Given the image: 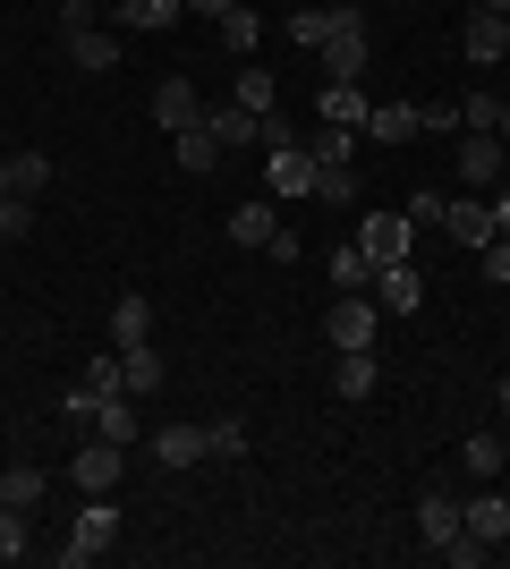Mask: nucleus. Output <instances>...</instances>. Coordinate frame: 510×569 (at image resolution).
Returning a JSON list of instances; mask_svg holds the SVG:
<instances>
[{
  "instance_id": "3",
  "label": "nucleus",
  "mask_w": 510,
  "mask_h": 569,
  "mask_svg": "<svg viewBox=\"0 0 510 569\" xmlns=\"http://www.w3.org/2000/svg\"><path fill=\"white\" fill-rule=\"evenodd\" d=\"M323 340H332V349H374V340H383V307H374V289H358V298H332V315H323Z\"/></svg>"
},
{
  "instance_id": "2",
  "label": "nucleus",
  "mask_w": 510,
  "mask_h": 569,
  "mask_svg": "<svg viewBox=\"0 0 510 569\" xmlns=\"http://www.w3.org/2000/svg\"><path fill=\"white\" fill-rule=\"evenodd\" d=\"M111 545H120V510H111V493H94L86 510H77V527H69V545H60V561L86 569V561H102Z\"/></svg>"
},
{
  "instance_id": "4",
  "label": "nucleus",
  "mask_w": 510,
  "mask_h": 569,
  "mask_svg": "<svg viewBox=\"0 0 510 569\" xmlns=\"http://www.w3.org/2000/svg\"><path fill=\"white\" fill-rule=\"evenodd\" d=\"M264 179L281 204H298V196H316V144L290 137V144H264Z\"/></svg>"
},
{
  "instance_id": "46",
  "label": "nucleus",
  "mask_w": 510,
  "mask_h": 569,
  "mask_svg": "<svg viewBox=\"0 0 510 569\" xmlns=\"http://www.w3.org/2000/svg\"><path fill=\"white\" fill-rule=\"evenodd\" d=\"M230 9H239V0H188V18H213V26L230 18Z\"/></svg>"
},
{
  "instance_id": "27",
  "label": "nucleus",
  "mask_w": 510,
  "mask_h": 569,
  "mask_svg": "<svg viewBox=\"0 0 510 569\" xmlns=\"http://www.w3.org/2000/svg\"><path fill=\"white\" fill-rule=\"evenodd\" d=\"M43 485H51V476L26 468V459H18V468H0V501H9V510H34V501H43Z\"/></svg>"
},
{
  "instance_id": "16",
  "label": "nucleus",
  "mask_w": 510,
  "mask_h": 569,
  "mask_svg": "<svg viewBox=\"0 0 510 569\" xmlns=\"http://www.w3.org/2000/svg\"><path fill=\"white\" fill-rule=\"evenodd\" d=\"M442 238H451V247H468V256H477V247H493V204H451V213H442Z\"/></svg>"
},
{
  "instance_id": "32",
  "label": "nucleus",
  "mask_w": 510,
  "mask_h": 569,
  "mask_svg": "<svg viewBox=\"0 0 510 569\" xmlns=\"http://www.w3.org/2000/svg\"><path fill=\"white\" fill-rule=\"evenodd\" d=\"M34 510H9V501H0V561H26V552H34Z\"/></svg>"
},
{
  "instance_id": "22",
  "label": "nucleus",
  "mask_w": 510,
  "mask_h": 569,
  "mask_svg": "<svg viewBox=\"0 0 510 569\" xmlns=\"http://www.w3.org/2000/svg\"><path fill=\"white\" fill-rule=\"evenodd\" d=\"M153 459H162V468H196V459H213V451H204V426H162V433H153Z\"/></svg>"
},
{
  "instance_id": "6",
  "label": "nucleus",
  "mask_w": 510,
  "mask_h": 569,
  "mask_svg": "<svg viewBox=\"0 0 510 569\" xmlns=\"http://www.w3.org/2000/svg\"><path fill=\"white\" fill-rule=\"evenodd\" d=\"M460 60H468V69H493V60H510V18H493V9H468V18H460Z\"/></svg>"
},
{
  "instance_id": "47",
  "label": "nucleus",
  "mask_w": 510,
  "mask_h": 569,
  "mask_svg": "<svg viewBox=\"0 0 510 569\" xmlns=\"http://www.w3.org/2000/svg\"><path fill=\"white\" fill-rule=\"evenodd\" d=\"M493 230H502V238H510V188H502V196H493Z\"/></svg>"
},
{
  "instance_id": "23",
  "label": "nucleus",
  "mask_w": 510,
  "mask_h": 569,
  "mask_svg": "<svg viewBox=\"0 0 510 569\" xmlns=\"http://www.w3.org/2000/svg\"><path fill=\"white\" fill-rule=\"evenodd\" d=\"M170 153H179V170H188V179H204V170L221 162V144H213V128H204V119H196V128H179V137H170Z\"/></svg>"
},
{
  "instance_id": "24",
  "label": "nucleus",
  "mask_w": 510,
  "mask_h": 569,
  "mask_svg": "<svg viewBox=\"0 0 510 569\" xmlns=\"http://www.w3.org/2000/svg\"><path fill=\"white\" fill-rule=\"evenodd\" d=\"M272 230H281V213H272V204H256V196H247V204H230V238H239V247H272Z\"/></svg>"
},
{
  "instance_id": "17",
  "label": "nucleus",
  "mask_w": 510,
  "mask_h": 569,
  "mask_svg": "<svg viewBox=\"0 0 510 569\" xmlns=\"http://www.w3.org/2000/svg\"><path fill=\"white\" fill-rule=\"evenodd\" d=\"M69 60L86 77H111L120 69V26H94V34H69Z\"/></svg>"
},
{
  "instance_id": "51",
  "label": "nucleus",
  "mask_w": 510,
  "mask_h": 569,
  "mask_svg": "<svg viewBox=\"0 0 510 569\" xmlns=\"http://www.w3.org/2000/svg\"><path fill=\"white\" fill-rule=\"evenodd\" d=\"M493 408H502V417H510V375H502V391H493Z\"/></svg>"
},
{
  "instance_id": "15",
  "label": "nucleus",
  "mask_w": 510,
  "mask_h": 569,
  "mask_svg": "<svg viewBox=\"0 0 510 569\" xmlns=\"http://www.w3.org/2000/svg\"><path fill=\"white\" fill-rule=\"evenodd\" d=\"M162 349H153V340H137V349H120V382H128V400H153V391H162Z\"/></svg>"
},
{
  "instance_id": "20",
  "label": "nucleus",
  "mask_w": 510,
  "mask_h": 569,
  "mask_svg": "<svg viewBox=\"0 0 510 569\" xmlns=\"http://www.w3.org/2000/svg\"><path fill=\"white\" fill-rule=\"evenodd\" d=\"M111 340H120V349L153 340V298H146V289H120V307H111Z\"/></svg>"
},
{
  "instance_id": "12",
  "label": "nucleus",
  "mask_w": 510,
  "mask_h": 569,
  "mask_svg": "<svg viewBox=\"0 0 510 569\" xmlns=\"http://www.w3.org/2000/svg\"><path fill=\"white\" fill-rule=\"evenodd\" d=\"M417 536H426V545H460V536H468V519H460V501H451V493H417Z\"/></svg>"
},
{
  "instance_id": "13",
  "label": "nucleus",
  "mask_w": 510,
  "mask_h": 569,
  "mask_svg": "<svg viewBox=\"0 0 510 569\" xmlns=\"http://www.w3.org/2000/svg\"><path fill=\"white\" fill-rule=\"evenodd\" d=\"M204 128H213V144H221V153H256V144H264V119H256V111H239V102L204 111Z\"/></svg>"
},
{
  "instance_id": "10",
  "label": "nucleus",
  "mask_w": 510,
  "mask_h": 569,
  "mask_svg": "<svg viewBox=\"0 0 510 569\" xmlns=\"http://www.w3.org/2000/svg\"><path fill=\"white\" fill-rule=\"evenodd\" d=\"M179 18H188V0H111V26H120V34H170Z\"/></svg>"
},
{
  "instance_id": "37",
  "label": "nucleus",
  "mask_w": 510,
  "mask_h": 569,
  "mask_svg": "<svg viewBox=\"0 0 510 569\" xmlns=\"http://www.w3.org/2000/svg\"><path fill=\"white\" fill-rule=\"evenodd\" d=\"M460 459H468V476H502V442H493V433H468Z\"/></svg>"
},
{
  "instance_id": "8",
  "label": "nucleus",
  "mask_w": 510,
  "mask_h": 569,
  "mask_svg": "<svg viewBox=\"0 0 510 569\" xmlns=\"http://www.w3.org/2000/svg\"><path fill=\"white\" fill-rule=\"evenodd\" d=\"M451 144H460V179H468V188H502V179H510V170H502V137H486V128H460Z\"/></svg>"
},
{
  "instance_id": "50",
  "label": "nucleus",
  "mask_w": 510,
  "mask_h": 569,
  "mask_svg": "<svg viewBox=\"0 0 510 569\" xmlns=\"http://www.w3.org/2000/svg\"><path fill=\"white\" fill-rule=\"evenodd\" d=\"M0 196H18V179H9V153H0Z\"/></svg>"
},
{
  "instance_id": "45",
  "label": "nucleus",
  "mask_w": 510,
  "mask_h": 569,
  "mask_svg": "<svg viewBox=\"0 0 510 569\" xmlns=\"http://www.w3.org/2000/svg\"><path fill=\"white\" fill-rule=\"evenodd\" d=\"M486 552H493V545H477V536H460V545H442L434 561H451V569H477V561H486Z\"/></svg>"
},
{
  "instance_id": "25",
  "label": "nucleus",
  "mask_w": 510,
  "mask_h": 569,
  "mask_svg": "<svg viewBox=\"0 0 510 569\" xmlns=\"http://www.w3.org/2000/svg\"><path fill=\"white\" fill-rule=\"evenodd\" d=\"M256 43H264V18H256V9H230V18H221V51H230V60H256Z\"/></svg>"
},
{
  "instance_id": "35",
  "label": "nucleus",
  "mask_w": 510,
  "mask_h": 569,
  "mask_svg": "<svg viewBox=\"0 0 510 569\" xmlns=\"http://www.w3.org/2000/svg\"><path fill=\"white\" fill-rule=\"evenodd\" d=\"M204 451L213 459H247V426L239 417H213V426H204Z\"/></svg>"
},
{
  "instance_id": "14",
  "label": "nucleus",
  "mask_w": 510,
  "mask_h": 569,
  "mask_svg": "<svg viewBox=\"0 0 510 569\" xmlns=\"http://www.w3.org/2000/svg\"><path fill=\"white\" fill-rule=\"evenodd\" d=\"M460 519H468V536H477V545H510V493H468Z\"/></svg>"
},
{
  "instance_id": "29",
  "label": "nucleus",
  "mask_w": 510,
  "mask_h": 569,
  "mask_svg": "<svg viewBox=\"0 0 510 569\" xmlns=\"http://www.w3.org/2000/svg\"><path fill=\"white\" fill-rule=\"evenodd\" d=\"M316 204H358V170L349 162H316Z\"/></svg>"
},
{
  "instance_id": "48",
  "label": "nucleus",
  "mask_w": 510,
  "mask_h": 569,
  "mask_svg": "<svg viewBox=\"0 0 510 569\" xmlns=\"http://www.w3.org/2000/svg\"><path fill=\"white\" fill-rule=\"evenodd\" d=\"M493 137H502V170H510V102H502V128H493Z\"/></svg>"
},
{
  "instance_id": "11",
  "label": "nucleus",
  "mask_w": 510,
  "mask_h": 569,
  "mask_svg": "<svg viewBox=\"0 0 510 569\" xmlns=\"http://www.w3.org/2000/svg\"><path fill=\"white\" fill-rule=\"evenodd\" d=\"M374 307L383 315H417L426 307V272H417V263H383V272H374Z\"/></svg>"
},
{
  "instance_id": "21",
  "label": "nucleus",
  "mask_w": 510,
  "mask_h": 569,
  "mask_svg": "<svg viewBox=\"0 0 510 569\" xmlns=\"http://www.w3.org/2000/svg\"><path fill=\"white\" fill-rule=\"evenodd\" d=\"M316 111H323V128H358L366 137V86H332V77H323Z\"/></svg>"
},
{
  "instance_id": "39",
  "label": "nucleus",
  "mask_w": 510,
  "mask_h": 569,
  "mask_svg": "<svg viewBox=\"0 0 510 569\" xmlns=\"http://www.w3.org/2000/svg\"><path fill=\"white\" fill-rule=\"evenodd\" d=\"M102 26V0H60V43H69V34H94Z\"/></svg>"
},
{
  "instance_id": "5",
  "label": "nucleus",
  "mask_w": 510,
  "mask_h": 569,
  "mask_svg": "<svg viewBox=\"0 0 510 569\" xmlns=\"http://www.w3.org/2000/svg\"><path fill=\"white\" fill-rule=\"evenodd\" d=\"M120 468H128V451H120V442H102V433H86L77 459H69V476H77V493H86V501H94V493H120Z\"/></svg>"
},
{
  "instance_id": "49",
  "label": "nucleus",
  "mask_w": 510,
  "mask_h": 569,
  "mask_svg": "<svg viewBox=\"0 0 510 569\" xmlns=\"http://www.w3.org/2000/svg\"><path fill=\"white\" fill-rule=\"evenodd\" d=\"M468 9H493V18H510V0H468Z\"/></svg>"
},
{
  "instance_id": "52",
  "label": "nucleus",
  "mask_w": 510,
  "mask_h": 569,
  "mask_svg": "<svg viewBox=\"0 0 510 569\" xmlns=\"http://www.w3.org/2000/svg\"><path fill=\"white\" fill-rule=\"evenodd\" d=\"M502 476H510V433H502Z\"/></svg>"
},
{
  "instance_id": "1",
  "label": "nucleus",
  "mask_w": 510,
  "mask_h": 569,
  "mask_svg": "<svg viewBox=\"0 0 510 569\" xmlns=\"http://www.w3.org/2000/svg\"><path fill=\"white\" fill-rule=\"evenodd\" d=\"M366 69H374V60H366V9L340 0V26L323 34V77H332V86H366Z\"/></svg>"
},
{
  "instance_id": "9",
  "label": "nucleus",
  "mask_w": 510,
  "mask_h": 569,
  "mask_svg": "<svg viewBox=\"0 0 510 569\" xmlns=\"http://www.w3.org/2000/svg\"><path fill=\"white\" fill-rule=\"evenodd\" d=\"M153 119H162L170 137H179V128H196V119H204V94H196V77L179 69V77H162V86H153Z\"/></svg>"
},
{
  "instance_id": "28",
  "label": "nucleus",
  "mask_w": 510,
  "mask_h": 569,
  "mask_svg": "<svg viewBox=\"0 0 510 569\" xmlns=\"http://www.w3.org/2000/svg\"><path fill=\"white\" fill-rule=\"evenodd\" d=\"M94 433H102V442H120V451L137 442V408H128V391H111V400L94 408Z\"/></svg>"
},
{
  "instance_id": "33",
  "label": "nucleus",
  "mask_w": 510,
  "mask_h": 569,
  "mask_svg": "<svg viewBox=\"0 0 510 569\" xmlns=\"http://www.w3.org/2000/svg\"><path fill=\"white\" fill-rule=\"evenodd\" d=\"M94 408H102V391H94V382H77L69 400H60V426H69L77 442H86V433H94Z\"/></svg>"
},
{
  "instance_id": "31",
  "label": "nucleus",
  "mask_w": 510,
  "mask_h": 569,
  "mask_svg": "<svg viewBox=\"0 0 510 569\" xmlns=\"http://www.w3.org/2000/svg\"><path fill=\"white\" fill-rule=\"evenodd\" d=\"M230 102L264 119V111H272V69H239V77H230Z\"/></svg>"
},
{
  "instance_id": "40",
  "label": "nucleus",
  "mask_w": 510,
  "mask_h": 569,
  "mask_svg": "<svg viewBox=\"0 0 510 569\" xmlns=\"http://www.w3.org/2000/svg\"><path fill=\"white\" fill-rule=\"evenodd\" d=\"M400 213H409L417 230H442V213H451V196H434V188H417L409 204H400Z\"/></svg>"
},
{
  "instance_id": "7",
  "label": "nucleus",
  "mask_w": 510,
  "mask_h": 569,
  "mask_svg": "<svg viewBox=\"0 0 510 569\" xmlns=\"http://www.w3.org/2000/svg\"><path fill=\"white\" fill-rule=\"evenodd\" d=\"M358 247L374 256V272H383V263H409V247H417V221H409V213H366Z\"/></svg>"
},
{
  "instance_id": "44",
  "label": "nucleus",
  "mask_w": 510,
  "mask_h": 569,
  "mask_svg": "<svg viewBox=\"0 0 510 569\" xmlns=\"http://www.w3.org/2000/svg\"><path fill=\"white\" fill-rule=\"evenodd\" d=\"M477 263H486V281L510 289V238H493V247H477Z\"/></svg>"
},
{
  "instance_id": "41",
  "label": "nucleus",
  "mask_w": 510,
  "mask_h": 569,
  "mask_svg": "<svg viewBox=\"0 0 510 569\" xmlns=\"http://www.w3.org/2000/svg\"><path fill=\"white\" fill-rule=\"evenodd\" d=\"M316 162H349V153H358V128H316Z\"/></svg>"
},
{
  "instance_id": "26",
  "label": "nucleus",
  "mask_w": 510,
  "mask_h": 569,
  "mask_svg": "<svg viewBox=\"0 0 510 569\" xmlns=\"http://www.w3.org/2000/svg\"><path fill=\"white\" fill-rule=\"evenodd\" d=\"M332 391H340V400H374V349H340Z\"/></svg>"
},
{
  "instance_id": "43",
  "label": "nucleus",
  "mask_w": 510,
  "mask_h": 569,
  "mask_svg": "<svg viewBox=\"0 0 510 569\" xmlns=\"http://www.w3.org/2000/svg\"><path fill=\"white\" fill-rule=\"evenodd\" d=\"M86 382H94L102 400H111V391H128V382H120V349H102V357H94V366H86Z\"/></svg>"
},
{
  "instance_id": "18",
  "label": "nucleus",
  "mask_w": 510,
  "mask_h": 569,
  "mask_svg": "<svg viewBox=\"0 0 510 569\" xmlns=\"http://www.w3.org/2000/svg\"><path fill=\"white\" fill-rule=\"evenodd\" d=\"M366 137H374V144H409V137H426V128H417V102H366Z\"/></svg>"
},
{
  "instance_id": "34",
  "label": "nucleus",
  "mask_w": 510,
  "mask_h": 569,
  "mask_svg": "<svg viewBox=\"0 0 510 569\" xmlns=\"http://www.w3.org/2000/svg\"><path fill=\"white\" fill-rule=\"evenodd\" d=\"M9 179H18V196H43L51 188V153H9Z\"/></svg>"
},
{
  "instance_id": "38",
  "label": "nucleus",
  "mask_w": 510,
  "mask_h": 569,
  "mask_svg": "<svg viewBox=\"0 0 510 569\" xmlns=\"http://www.w3.org/2000/svg\"><path fill=\"white\" fill-rule=\"evenodd\" d=\"M502 102L510 94H468L460 102V128H486V137H493V128H502Z\"/></svg>"
},
{
  "instance_id": "19",
  "label": "nucleus",
  "mask_w": 510,
  "mask_h": 569,
  "mask_svg": "<svg viewBox=\"0 0 510 569\" xmlns=\"http://www.w3.org/2000/svg\"><path fill=\"white\" fill-rule=\"evenodd\" d=\"M323 281H332L340 298H358V289H374V256H366V247H332V256H323Z\"/></svg>"
},
{
  "instance_id": "30",
  "label": "nucleus",
  "mask_w": 510,
  "mask_h": 569,
  "mask_svg": "<svg viewBox=\"0 0 510 569\" xmlns=\"http://www.w3.org/2000/svg\"><path fill=\"white\" fill-rule=\"evenodd\" d=\"M340 26V0L332 9H290V43H307V51H323V34Z\"/></svg>"
},
{
  "instance_id": "42",
  "label": "nucleus",
  "mask_w": 510,
  "mask_h": 569,
  "mask_svg": "<svg viewBox=\"0 0 510 569\" xmlns=\"http://www.w3.org/2000/svg\"><path fill=\"white\" fill-rule=\"evenodd\" d=\"M417 128H426V137H460V111H451V102H417Z\"/></svg>"
},
{
  "instance_id": "36",
  "label": "nucleus",
  "mask_w": 510,
  "mask_h": 569,
  "mask_svg": "<svg viewBox=\"0 0 510 569\" xmlns=\"http://www.w3.org/2000/svg\"><path fill=\"white\" fill-rule=\"evenodd\" d=\"M34 230V196H0V247H18Z\"/></svg>"
}]
</instances>
